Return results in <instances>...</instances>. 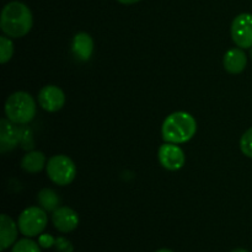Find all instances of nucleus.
Returning a JSON list of instances; mask_svg holds the SVG:
<instances>
[{
	"instance_id": "nucleus-5",
	"label": "nucleus",
	"mask_w": 252,
	"mask_h": 252,
	"mask_svg": "<svg viewBox=\"0 0 252 252\" xmlns=\"http://www.w3.org/2000/svg\"><path fill=\"white\" fill-rule=\"evenodd\" d=\"M47 223H48V217L46 211L41 207H29L22 211L17 220L20 233L27 238L39 235L46 229Z\"/></svg>"
},
{
	"instance_id": "nucleus-17",
	"label": "nucleus",
	"mask_w": 252,
	"mask_h": 252,
	"mask_svg": "<svg viewBox=\"0 0 252 252\" xmlns=\"http://www.w3.org/2000/svg\"><path fill=\"white\" fill-rule=\"evenodd\" d=\"M11 252H41L38 244L31 239H21L12 246Z\"/></svg>"
},
{
	"instance_id": "nucleus-14",
	"label": "nucleus",
	"mask_w": 252,
	"mask_h": 252,
	"mask_svg": "<svg viewBox=\"0 0 252 252\" xmlns=\"http://www.w3.org/2000/svg\"><path fill=\"white\" fill-rule=\"evenodd\" d=\"M46 157L42 152H29L21 159V169L29 174H37L46 166Z\"/></svg>"
},
{
	"instance_id": "nucleus-22",
	"label": "nucleus",
	"mask_w": 252,
	"mask_h": 252,
	"mask_svg": "<svg viewBox=\"0 0 252 252\" xmlns=\"http://www.w3.org/2000/svg\"><path fill=\"white\" fill-rule=\"evenodd\" d=\"M231 252H249V251L245 250V249H235V250H233Z\"/></svg>"
},
{
	"instance_id": "nucleus-6",
	"label": "nucleus",
	"mask_w": 252,
	"mask_h": 252,
	"mask_svg": "<svg viewBox=\"0 0 252 252\" xmlns=\"http://www.w3.org/2000/svg\"><path fill=\"white\" fill-rule=\"evenodd\" d=\"M231 38L239 48H252V14L238 15L231 24Z\"/></svg>"
},
{
	"instance_id": "nucleus-7",
	"label": "nucleus",
	"mask_w": 252,
	"mask_h": 252,
	"mask_svg": "<svg viewBox=\"0 0 252 252\" xmlns=\"http://www.w3.org/2000/svg\"><path fill=\"white\" fill-rule=\"evenodd\" d=\"M158 158L161 166L169 171H177L182 169L186 162L184 150L179 147V144H174V143L165 142L164 144L160 145Z\"/></svg>"
},
{
	"instance_id": "nucleus-10",
	"label": "nucleus",
	"mask_w": 252,
	"mask_h": 252,
	"mask_svg": "<svg viewBox=\"0 0 252 252\" xmlns=\"http://www.w3.org/2000/svg\"><path fill=\"white\" fill-rule=\"evenodd\" d=\"M52 223L61 233H70L79 225V216L69 207H58L52 214Z\"/></svg>"
},
{
	"instance_id": "nucleus-19",
	"label": "nucleus",
	"mask_w": 252,
	"mask_h": 252,
	"mask_svg": "<svg viewBox=\"0 0 252 252\" xmlns=\"http://www.w3.org/2000/svg\"><path fill=\"white\" fill-rule=\"evenodd\" d=\"M56 248L58 252H73V245L65 238L56 239Z\"/></svg>"
},
{
	"instance_id": "nucleus-8",
	"label": "nucleus",
	"mask_w": 252,
	"mask_h": 252,
	"mask_svg": "<svg viewBox=\"0 0 252 252\" xmlns=\"http://www.w3.org/2000/svg\"><path fill=\"white\" fill-rule=\"evenodd\" d=\"M38 102L47 112H57L62 110L65 103V95L63 90L56 85H47L39 90Z\"/></svg>"
},
{
	"instance_id": "nucleus-4",
	"label": "nucleus",
	"mask_w": 252,
	"mask_h": 252,
	"mask_svg": "<svg viewBox=\"0 0 252 252\" xmlns=\"http://www.w3.org/2000/svg\"><path fill=\"white\" fill-rule=\"evenodd\" d=\"M49 180L58 186H68L76 176V166L66 155H54L49 158L46 165Z\"/></svg>"
},
{
	"instance_id": "nucleus-13",
	"label": "nucleus",
	"mask_w": 252,
	"mask_h": 252,
	"mask_svg": "<svg viewBox=\"0 0 252 252\" xmlns=\"http://www.w3.org/2000/svg\"><path fill=\"white\" fill-rule=\"evenodd\" d=\"M248 64V57L243 48H231L224 54L223 65L228 73L240 74Z\"/></svg>"
},
{
	"instance_id": "nucleus-11",
	"label": "nucleus",
	"mask_w": 252,
	"mask_h": 252,
	"mask_svg": "<svg viewBox=\"0 0 252 252\" xmlns=\"http://www.w3.org/2000/svg\"><path fill=\"white\" fill-rule=\"evenodd\" d=\"M71 51L74 56L81 62H86L91 58L94 52V41L86 32H79L74 36L71 42Z\"/></svg>"
},
{
	"instance_id": "nucleus-3",
	"label": "nucleus",
	"mask_w": 252,
	"mask_h": 252,
	"mask_svg": "<svg viewBox=\"0 0 252 252\" xmlns=\"http://www.w3.org/2000/svg\"><path fill=\"white\" fill-rule=\"evenodd\" d=\"M5 115L15 125H27L36 116V102L30 94L17 91L7 97Z\"/></svg>"
},
{
	"instance_id": "nucleus-15",
	"label": "nucleus",
	"mask_w": 252,
	"mask_h": 252,
	"mask_svg": "<svg viewBox=\"0 0 252 252\" xmlns=\"http://www.w3.org/2000/svg\"><path fill=\"white\" fill-rule=\"evenodd\" d=\"M37 201H38L41 208H43L46 212H54L59 207L61 199L56 191H53L52 189H43L39 191Z\"/></svg>"
},
{
	"instance_id": "nucleus-23",
	"label": "nucleus",
	"mask_w": 252,
	"mask_h": 252,
	"mask_svg": "<svg viewBox=\"0 0 252 252\" xmlns=\"http://www.w3.org/2000/svg\"><path fill=\"white\" fill-rule=\"evenodd\" d=\"M155 252H174V251L169 250V249H161V250H158V251H155Z\"/></svg>"
},
{
	"instance_id": "nucleus-12",
	"label": "nucleus",
	"mask_w": 252,
	"mask_h": 252,
	"mask_svg": "<svg viewBox=\"0 0 252 252\" xmlns=\"http://www.w3.org/2000/svg\"><path fill=\"white\" fill-rule=\"evenodd\" d=\"M17 231H19V225H16L7 214H1L0 217V251H5L16 241Z\"/></svg>"
},
{
	"instance_id": "nucleus-2",
	"label": "nucleus",
	"mask_w": 252,
	"mask_h": 252,
	"mask_svg": "<svg viewBox=\"0 0 252 252\" xmlns=\"http://www.w3.org/2000/svg\"><path fill=\"white\" fill-rule=\"evenodd\" d=\"M197 132V122L192 115L177 111L165 118L161 126L162 139L166 143L184 144L189 142Z\"/></svg>"
},
{
	"instance_id": "nucleus-16",
	"label": "nucleus",
	"mask_w": 252,
	"mask_h": 252,
	"mask_svg": "<svg viewBox=\"0 0 252 252\" xmlns=\"http://www.w3.org/2000/svg\"><path fill=\"white\" fill-rule=\"evenodd\" d=\"M14 54V43L7 36L0 37V63L5 64L12 58Z\"/></svg>"
},
{
	"instance_id": "nucleus-21",
	"label": "nucleus",
	"mask_w": 252,
	"mask_h": 252,
	"mask_svg": "<svg viewBox=\"0 0 252 252\" xmlns=\"http://www.w3.org/2000/svg\"><path fill=\"white\" fill-rule=\"evenodd\" d=\"M117 1L125 5H132V4H135V2L140 1V0H117Z\"/></svg>"
},
{
	"instance_id": "nucleus-20",
	"label": "nucleus",
	"mask_w": 252,
	"mask_h": 252,
	"mask_svg": "<svg viewBox=\"0 0 252 252\" xmlns=\"http://www.w3.org/2000/svg\"><path fill=\"white\" fill-rule=\"evenodd\" d=\"M38 243L41 248L49 249L51 246L56 245V239L52 235H49V234H42V235H39Z\"/></svg>"
},
{
	"instance_id": "nucleus-1",
	"label": "nucleus",
	"mask_w": 252,
	"mask_h": 252,
	"mask_svg": "<svg viewBox=\"0 0 252 252\" xmlns=\"http://www.w3.org/2000/svg\"><path fill=\"white\" fill-rule=\"evenodd\" d=\"M33 25L32 12L27 5L20 1H11L4 6L0 16V27L5 36L20 38L31 31Z\"/></svg>"
},
{
	"instance_id": "nucleus-9",
	"label": "nucleus",
	"mask_w": 252,
	"mask_h": 252,
	"mask_svg": "<svg viewBox=\"0 0 252 252\" xmlns=\"http://www.w3.org/2000/svg\"><path fill=\"white\" fill-rule=\"evenodd\" d=\"M7 118L0 121V152H10L15 149L22 140V130Z\"/></svg>"
},
{
	"instance_id": "nucleus-18",
	"label": "nucleus",
	"mask_w": 252,
	"mask_h": 252,
	"mask_svg": "<svg viewBox=\"0 0 252 252\" xmlns=\"http://www.w3.org/2000/svg\"><path fill=\"white\" fill-rule=\"evenodd\" d=\"M240 149L244 155L252 159V127L246 130L240 139Z\"/></svg>"
},
{
	"instance_id": "nucleus-24",
	"label": "nucleus",
	"mask_w": 252,
	"mask_h": 252,
	"mask_svg": "<svg viewBox=\"0 0 252 252\" xmlns=\"http://www.w3.org/2000/svg\"><path fill=\"white\" fill-rule=\"evenodd\" d=\"M251 57H252V48H251Z\"/></svg>"
}]
</instances>
